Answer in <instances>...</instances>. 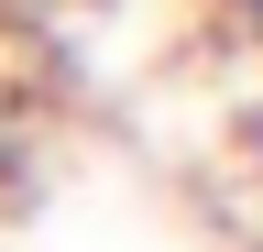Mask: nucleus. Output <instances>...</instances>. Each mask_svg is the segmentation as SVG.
<instances>
[{
  "mask_svg": "<svg viewBox=\"0 0 263 252\" xmlns=\"http://www.w3.org/2000/svg\"><path fill=\"white\" fill-rule=\"evenodd\" d=\"M230 153H241V176L263 186V66L241 77V99H230Z\"/></svg>",
  "mask_w": 263,
  "mask_h": 252,
  "instance_id": "1",
  "label": "nucleus"
},
{
  "mask_svg": "<svg viewBox=\"0 0 263 252\" xmlns=\"http://www.w3.org/2000/svg\"><path fill=\"white\" fill-rule=\"evenodd\" d=\"M197 11H209L219 33H241V44H263V0H197Z\"/></svg>",
  "mask_w": 263,
  "mask_h": 252,
  "instance_id": "2",
  "label": "nucleus"
}]
</instances>
